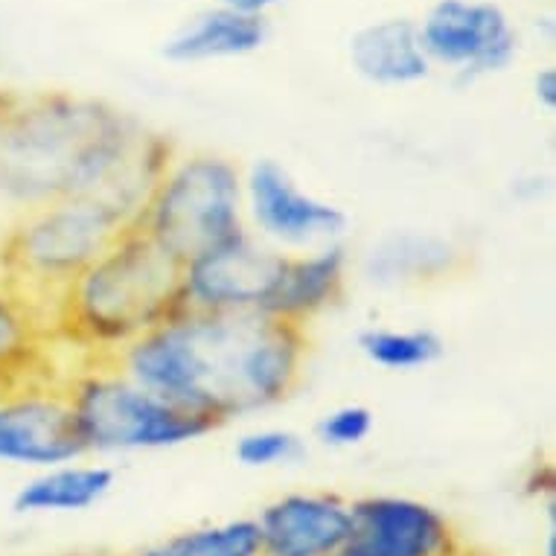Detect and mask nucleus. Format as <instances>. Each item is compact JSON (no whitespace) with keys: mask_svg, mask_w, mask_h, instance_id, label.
Listing matches in <instances>:
<instances>
[{"mask_svg":"<svg viewBox=\"0 0 556 556\" xmlns=\"http://www.w3.org/2000/svg\"><path fill=\"white\" fill-rule=\"evenodd\" d=\"M306 329L268 315L181 309L109 358L178 408L225 426L292 396L306 374Z\"/></svg>","mask_w":556,"mask_h":556,"instance_id":"f257e3e1","label":"nucleus"},{"mask_svg":"<svg viewBox=\"0 0 556 556\" xmlns=\"http://www.w3.org/2000/svg\"><path fill=\"white\" fill-rule=\"evenodd\" d=\"M175 149L93 100L45 93L12 100L0 147V204L21 213L64 195L109 204L135 222Z\"/></svg>","mask_w":556,"mask_h":556,"instance_id":"f03ea898","label":"nucleus"},{"mask_svg":"<svg viewBox=\"0 0 556 556\" xmlns=\"http://www.w3.org/2000/svg\"><path fill=\"white\" fill-rule=\"evenodd\" d=\"M181 309V263L131 228L59 294L50 327L88 358H111Z\"/></svg>","mask_w":556,"mask_h":556,"instance_id":"7ed1b4c3","label":"nucleus"},{"mask_svg":"<svg viewBox=\"0 0 556 556\" xmlns=\"http://www.w3.org/2000/svg\"><path fill=\"white\" fill-rule=\"evenodd\" d=\"M135 228L123 213L85 195H64L21 213L0 239V277L50 318L59 294Z\"/></svg>","mask_w":556,"mask_h":556,"instance_id":"20e7f679","label":"nucleus"},{"mask_svg":"<svg viewBox=\"0 0 556 556\" xmlns=\"http://www.w3.org/2000/svg\"><path fill=\"white\" fill-rule=\"evenodd\" d=\"M62 391L85 455L181 448L219 429L216 422L147 391L109 358H88V365L62 382Z\"/></svg>","mask_w":556,"mask_h":556,"instance_id":"39448f33","label":"nucleus"},{"mask_svg":"<svg viewBox=\"0 0 556 556\" xmlns=\"http://www.w3.org/2000/svg\"><path fill=\"white\" fill-rule=\"evenodd\" d=\"M135 228L178 263L237 237L245 230L242 166L216 152L173 155Z\"/></svg>","mask_w":556,"mask_h":556,"instance_id":"423d86ee","label":"nucleus"},{"mask_svg":"<svg viewBox=\"0 0 556 556\" xmlns=\"http://www.w3.org/2000/svg\"><path fill=\"white\" fill-rule=\"evenodd\" d=\"M245 230L280 254H306L344 245L350 216L338 204L303 190L301 181L274 157L242 169Z\"/></svg>","mask_w":556,"mask_h":556,"instance_id":"0eeeda50","label":"nucleus"},{"mask_svg":"<svg viewBox=\"0 0 556 556\" xmlns=\"http://www.w3.org/2000/svg\"><path fill=\"white\" fill-rule=\"evenodd\" d=\"M431 67H443L460 85L502 74L519 55V33L493 0H438L417 21Z\"/></svg>","mask_w":556,"mask_h":556,"instance_id":"6e6552de","label":"nucleus"},{"mask_svg":"<svg viewBox=\"0 0 556 556\" xmlns=\"http://www.w3.org/2000/svg\"><path fill=\"white\" fill-rule=\"evenodd\" d=\"M286 254L254 233H237L181 263L184 309L265 315Z\"/></svg>","mask_w":556,"mask_h":556,"instance_id":"1a4fd4ad","label":"nucleus"},{"mask_svg":"<svg viewBox=\"0 0 556 556\" xmlns=\"http://www.w3.org/2000/svg\"><path fill=\"white\" fill-rule=\"evenodd\" d=\"M341 556H475L455 521L410 495H362Z\"/></svg>","mask_w":556,"mask_h":556,"instance_id":"9d476101","label":"nucleus"},{"mask_svg":"<svg viewBox=\"0 0 556 556\" xmlns=\"http://www.w3.org/2000/svg\"><path fill=\"white\" fill-rule=\"evenodd\" d=\"M83 455L62 384L41 376L0 391V466L41 472Z\"/></svg>","mask_w":556,"mask_h":556,"instance_id":"9b49d317","label":"nucleus"},{"mask_svg":"<svg viewBox=\"0 0 556 556\" xmlns=\"http://www.w3.org/2000/svg\"><path fill=\"white\" fill-rule=\"evenodd\" d=\"M263 556H341L350 536V502L324 490L274 498L254 516Z\"/></svg>","mask_w":556,"mask_h":556,"instance_id":"f8f14e48","label":"nucleus"},{"mask_svg":"<svg viewBox=\"0 0 556 556\" xmlns=\"http://www.w3.org/2000/svg\"><path fill=\"white\" fill-rule=\"evenodd\" d=\"M469 256L455 239L429 230H393L367 248L362 274L379 289L440 283L464 271Z\"/></svg>","mask_w":556,"mask_h":556,"instance_id":"ddd939ff","label":"nucleus"},{"mask_svg":"<svg viewBox=\"0 0 556 556\" xmlns=\"http://www.w3.org/2000/svg\"><path fill=\"white\" fill-rule=\"evenodd\" d=\"M346 283H350V256L344 245L286 254L280 280L265 315L306 329L318 315L332 309L344 298Z\"/></svg>","mask_w":556,"mask_h":556,"instance_id":"4468645a","label":"nucleus"},{"mask_svg":"<svg viewBox=\"0 0 556 556\" xmlns=\"http://www.w3.org/2000/svg\"><path fill=\"white\" fill-rule=\"evenodd\" d=\"M346 55L350 67L379 88H410L426 83L434 71L422 50L417 21L410 18L370 21L353 33Z\"/></svg>","mask_w":556,"mask_h":556,"instance_id":"2eb2a0df","label":"nucleus"},{"mask_svg":"<svg viewBox=\"0 0 556 556\" xmlns=\"http://www.w3.org/2000/svg\"><path fill=\"white\" fill-rule=\"evenodd\" d=\"M265 41H268V21L216 3L175 29L166 38L164 55L175 64L225 62V59H245L256 53Z\"/></svg>","mask_w":556,"mask_h":556,"instance_id":"dca6fc26","label":"nucleus"},{"mask_svg":"<svg viewBox=\"0 0 556 556\" xmlns=\"http://www.w3.org/2000/svg\"><path fill=\"white\" fill-rule=\"evenodd\" d=\"M117 475L102 464H71L50 466L33 472L12 495V510L18 516H67L85 513L102 504L114 490Z\"/></svg>","mask_w":556,"mask_h":556,"instance_id":"f3484780","label":"nucleus"},{"mask_svg":"<svg viewBox=\"0 0 556 556\" xmlns=\"http://www.w3.org/2000/svg\"><path fill=\"white\" fill-rule=\"evenodd\" d=\"M50 341L53 327L47 312L0 277V379H41Z\"/></svg>","mask_w":556,"mask_h":556,"instance_id":"a211bd4d","label":"nucleus"},{"mask_svg":"<svg viewBox=\"0 0 556 556\" xmlns=\"http://www.w3.org/2000/svg\"><path fill=\"white\" fill-rule=\"evenodd\" d=\"M358 353L384 374H420L438 365L446 344L429 327H370L358 336Z\"/></svg>","mask_w":556,"mask_h":556,"instance_id":"6ab92c4d","label":"nucleus"},{"mask_svg":"<svg viewBox=\"0 0 556 556\" xmlns=\"http://www.w3.org/2000/svg\"><path fill=\"white\" fill-rule=\"evenodd\" d=\"M135 556H263L254 519H228L178 530Z\"/></svg>","mask_w":556,"mask_h":556,"instance_id":"aec40b11","label":"nucleus"},{"mask_svg":"<svg viewBox=\"0 0 556 556\" xmlns=\"http://www.w3.org/2000/svg\"><path fill=\"white\" fill-rule=\"evenodd\" d=\"M306 452L301 434L277 426H263L239 434L233 443V457L242 469H280L298 464Z\"/></svg>","mask_w":556,"mask_h":556,"instance_id":"412c9836","label":"nucleus"},{"mask_svg":"<svg viewBox=\"0 0 556 556\" xmlns=\"http://www.w3.org/2000/svg\"><path fill=\"white\" fill-rule=\"evenodd\" d=\"M374 410L362 405V402H344V405H336V408H329L320 417L318 426H315V438L327 448L346 452V448L365 446L370 434H374Z\"/></svg>","mask_w":556,"mask_h":556,"instance_id":"4be33fe9","label":"nucleus"},{"mask_svg":"<svg viewBox=\"0 0 556 556\" xmlns=\"http://www.w3.org/2000/svg\"><path fill=\"white\" fill-rule=\"evenodd\" d=\"M533 97H536L539 109L554 111L556 109V71L554 67H542L533 76Z\"/></svg>","mask_w":556,"mask_h":556,"instance_id":"5701e85b","label":"nucleus"},{"mask_svg":"<svg viewBox=\"0 0 556 556\" xmlns=\"http://www.w3.org/2000/svg\"><path fill=\"white\" fill-rule=\"evenodd\" d=\"M222 7H230V10L245 12V15H256V18H265L268 12L283 7L286 0H219Z\"/></svg>","mask_w":556,"mask_h":556,"instance_id":"b1692460","label":"nucleus"},{"mask_svg":"<svg viewBox=\"0 0 556 556\" xmlns=\"http://www.w3.org/2000/svg\"><path fill=\"white\" fill-rule=\"evenodd\" d=\"M12 100H15V97L0 91V147H3V137H7V123H10V114H12Z\"/></svg>","mask_w":556,"mask_h":556,"instance_id":"393cba45","label":"nucleus"},{"mask_svg":"<svg viewBox=\"0 0 556 556\" xmlns=\"http://www.w3.org/2000/svg\"><path fill=\"white\" fill-rule=\"evenodd\" d=\"M7 384H12V382H7V379H0V391H3V388H7Z\"/></svg>","mask_w":556,"mask_h":556,"instance_id":"a878e982","label":"nucleus"}]
</instances>
